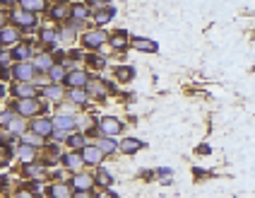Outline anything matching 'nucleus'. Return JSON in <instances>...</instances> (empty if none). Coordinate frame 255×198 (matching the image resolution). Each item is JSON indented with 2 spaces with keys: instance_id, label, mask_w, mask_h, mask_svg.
<instances>
[{
  "instance_id": "nucleus-1",
  "label": "nucleus",
  "mask_w": 255,
  "mask_h": 198,
  "mask_svg": "<svg viewBox=\"0 0 255 198\" xmlns=\"http://www.w3.org/2000/svg\"><path fill=\"white\" fill-rule=\"evenodd\" d=\"M46 109V104L36 97H29V99H17L15 102V112L20 113L22 118H34V116H41V112Z\"/></svg>"
},
{
  "instance_id": "nucleus-2",
  "label": "nucleus",
  "mask_w": 255,
  "mask_h": 198,
  "mask_svg": "<svg viewBox=\"0 0 255 198\" xmlns=\"http://www.w3.org/2000/svg\"><path fill=\"white\" fill-rule=\"evenodd\" d=\"M106 41H109V34L101 27L87 29L85 34H82V49L85 51H99V49H104Z\"/></svg>"
},
{
  "instance_id": "nucleus-3",
  "label": "nucleus",
  "mask_w": 255,
  "mask_h": 198,
  "mask_svg": "<svg viewBox=\"0 0 255 198\" xmlns=\"http://www.w3.org/2000/svg\"><path fill=\"white\" fill-rule=\"evenodd\" d=\"M96 126H99L101 136H109V138L123 133V121L116 118V116H101V118H96Z\"/></svg>"
},
{
  "instance_id": "nucleus-4",
  "label": "nucleus",
  "mask_w": 255,
  "mask_h": 198,
  "mask_svg": "<svg viewBox=\"0 0 255 198\" xmlns=\"http://www.w3.org/2000/svg\"><path fill=\"white\" fill-rule=\"evenodd\" d=\"M109 80H101V78H89L87 83V94L89 99H96V102H104L109 97Z\"/></svg>"
},
{
  "instance_id": "nucleus-5",
  "label": "nucleus",
  "mask_w": 255,
  "mask_h": 198,
  "mask_svg": "<svg viewBox=\"0 0 255 198\" xmlns=\"http://www.w3.org/2000/svg\"><path fill=\"white\" fill-rule=\"evenodd\" d=\"M10 20L15 22V27L17 29H34L36 27V15L34 12H27V10H12V15H10Z\"/></svg>"
},
{
  "instance_id": "nucleus-6",
  "label": "nucleus",
  "mask_w": 255,
  "mask_h": 198,
  "mask_svg": "<svg viewBox=\"0 0 255 198\" xmlns=\"http://www.w3.org/2000/svg\"><path fill=\"white\" fill-rule=\"evenodd\" d=\"M104 157H106V155L101 152L99 145H89V142H87L85 147H82V160H85V165H89V167H101Z\"/></svg>"
},
{
  "instance_id": "nucleus-7",
  "label": "nucleus",
  "mask_w": 255,
  "mask_h": 198,
  "mask_svg": "<svg viewBox=\"0 0 255 198\" xmlns=\"http://www.w3.org/2000/svg\"><path fill=\"white\" fill-rule=\"evenodd\" d=\"M12 75H15L20 83H31V80L36 78V68H34L31 60H22V63H15Z\"/></svg>"
},
{
  "instance_id": "nucleus-8",
  "label": "nucleus",
  "mask_w": 255,
  "mask_h": 198,
  "mask_svg": "<svg viewBox=\"0 0 255 198\" xmlns=\"http://www.w3.org/2000/svg\"><path fill=\"white\" fill-rule=\"evenodd\" d=\"M89 73L82 70V68H72V70H68V75H65V85L68 87H87L89 83Z\"/></svg>"
},
{
  "instance_id": "nucleus-9",
  "label": "nucleus",
  "mask_w": 255,
  "mask_h": 198,
  "mask_svg": "<svg viewBox=\"0 0 255 198\" xmlns=\"http://www.w3.org/2000/svg\"><path fill=\"white\" fill-rule=\"evenodd\" d=\"M31 131H34V133H39V136H44V138H48V136L53 133V118H46V116H34V118H31Z\"/></svg>"
},
{
  "instance_id": "nucleus-10",
  "label": "nucleus",
  "mask_w": 255,
  "mask_h": 198,
  "mask_svg": "<svg viewBox=\"0 0 255 198\" xmlns=\"http://www.w3.org/2000/svg\"><path fill=\"white\" fill-rule=\"evenodd\" d=\"M130 46L135 51H142V54H157L159 51V44L152 39H144V36H130Z\"/></svg>"
},
{
  "instance_id": "nucleus-11",
  "label": "nucleus",
  "mask_w": 255,
  "mask_h": 198,
  "mask_svg": "<svg viewBox=\"0 0 255 198\" xmlns=\"http://www.w3.org/2000/svg\"><path fill=\"white\" fill-rule=\"evenodd\" d=\"M53 128H60V131L72 133V131L77 128V118H75L72 113H60L58 112L56 116H53Z\"/></svg>"
},
{
  "instance_id": "nucleus-12",
  "label": "nucleus",
  "mask_w": 255,
  "mask_h": 198,
  "mask_svg": "<svg viewBox=\"0 0 255 198\" xmlns=\"http://www.w3.org/2000/svg\"><path fill=\"white\" fill-rule=\"evenodd\" d=\"M109 44H111V49H116V51H125L130 46V34L125 29H118L114 34H109Z\"/></svg>"
},
{
  "instance_id": "nucleus-13",
  "label": "nucleus",
  "mask_w": 255,
  "mask_h": 198,
  "mask_svg": "<svg viewBox=\"0 0 255 198\" xmlns=\"http://www.w3.org/2000/svg\"><path fill=\"white\" fill-rule=\"evenodd\" d=\"M12 58H15L17 63L31 60V58H34V46H31V41H20L17 46H12Z\"/></svg>"
},
{
  "instance_id": "nucleus-14",
  "label": "nucleus",
  "mask_w": 255,
  "mask_h": 198,
  "mask_svg": "<svg viewBox=\"0 0 255 198\" xmlns=\"http://www.w3.org/2000/svg\"><path fill=\"white\" fill-rule=\"evenodd\" d=\"M63 167L70 171H82L85 167V160H82V152H68V155H63Z\"/></svg>"
},
{
  "instance_id": "nucleus-15",
  "label": "nucleus",
  "mask_w": 255,
  "mask_h": 198,
  "mask_svg": "<svg viewBox=\"0 0 255 198\" xmlns=\"http://www.w3.org/2000/svg\"><path fill=\"white\" fill-rule=\"evenodd\" d=\"M92 186H94V176L92 174L75 171V176H72V189L75 191H92Z\"/></svg>"
},
{
  "instance_id": "nucleus-16",
  "label": "nucleus",
  "mask_w": 255,
  "mask_h": 198,
  "mask_svg": "<svg viewBox=\"0 0 255 198\" xmlns=\"http://www.w3.org/2000/svg\"><path fill=\"white\" fill-rule=\"evenodd\" d=\"M46 75H48V80H51V83L63 85V83H65V75H68V65H65V63H60V60H56Z\"/></svg>"
},
{
  "instance_id": "nucleus-17",
  "label": "nucleus",
  "mask_w": 255,
  "mask_h": 198,
  "mask_svg": "<svg viewBox=\"0 0 255 198\" xmlns=\"http://www.w3.org/2000/svg\"><path fill=\"white\" fill-rule=\"evenodd\" d=\"M0 44H2V46H17V44H20V29L2 27L0 29Z\"/></svg>"
},
{
  "instance_id": "nucleus-18",
  "label": "nucleus",
  "mask_w": 255,
  "mask_h": 198,
  "mask_svg": "<svg viewBox=\"0 0 255 198\" xmlns=\"http://www.w3.org/2000/svg\"><path fill=\"white\" fill-rule=\"evenodd\" d=\"M142 147H144V142L140 138H123V142L118 145V150L123 155H135V152H140Z\"/></svg>"
},
{
  "instance_id": "nucleus-19",
  "label": "nucleus",
  "mask_w": 255,
  "mask_h": 198,
  "mask_svg": "<svg viewBox=\"0 0 255 198\" xmlns=\"http://www.w3.org/2000/svg\"><path fill=\"white\" fill-rule=\"evenodd\" d=\"M31 63H34V68H36V73H48L51 70V65L56 63L51 54H39V56L31 58Z\"/></svg>"
},
{
  "instance_id": "nucleus-20",
  "label": "nucleus",
  "mask_w": 255,
  "mask_h": 198,
  "mask_svg": "<svg viewBox=\"0 0 255 198\" xmlns=\"http://www.w3.org/2000/svg\"><path fill=\"white\" fill-rule=\"evenodd\" d=\"M39 41L46 44V46H58L60 44V31H56V29H51V27H44L39 31Z\"/></svg>"
},
{
  "instance_id": "nucleus-21",
  "label": "nucleus",
  "mask_w": 255,
  "mask_h": 198,
  "mask_svg": "<svg viewBox=\"0 0 255 198\" xmlns=\"http://www.w3.org/2000/svg\"><path fill=\"white\" fill-rule=\"evenodd\" d=\"M114 15H116V10L111 7V5H109V7H104V10H96V12H94V25L104 29L109 22H111V20H114Z\"/></svg>"
},
{
  "instance_id": "nucleus-22",
  "label": "nucleus",
  "mask_w": 255,
  "mask_h": 198,
  "mask_svg": "<svg viewBox=\"0 0 255 198\" xmlns=\"http://www.w3.org/2000/svg\"><path fill=\"white\" fill-rule=\"evenodd\" d=\"M12 94L20 99H29V97H36V87H34V83H17L12 87Z\"/></svg>"
},
{
  "instance_id": "nucleus-23",
  "label": "nucleus",
  "mask_w": 255,
  "mask_h": 198,
  "mask_svg": "<svg viewBox=\"0 0 255 198\" xmlns=\"http://www.w3.org/2000/svg\"><path fill=\"white\" fill-rule=\"evenodd\" d=\"M63 97H65V89L63 85H56V83H51V85H46L44 89V99H48V102H63Z\"/></svg>"
},
{
  "instance_id": "nucleus-24",
  "label": "nucleus",
  "mask_w": 255,
  "mask_h": 198,
  "mask_svg": "<svg viewBox=\"0 0 255 198\" xmlns=\"http://www.w3.org/2000/svg\"><path fill=\"white\" fill-rule=\"evenodd\" d=\"M68 147L72 150V152H82V147L87 145V136L85 133H77V131H72L70 136H68Z\"/></svg>"
},
{
  "instance_id": "nucleus-25",
  "label": "nucleus",
  "mask_w": 255,
  "mask_h": 198,
  "mask_svg": "<svg viewBox=\"0 0 255 198\" xmlns=\"http://www.w3.org/2000/svg\"><path fill=\"white\" fill-rule=\"evenodd\" d=\"M70 17L77 20V22H85L87 17H89V7H87V2H72V5H70Z\"/></svg>"
},
{
  "instance_id": "nucleus-26",
  "label": "nucleus",
  "mask_w": 255,
  "mask_h": 198,
  "mask_svg": "<svg viewBox=\"0 0 255 198\" xmlns=\"http://www.w3.org/2000/svg\"><path fill=\"white\" fill-rule=\"evenodd\" d=\"M70 102L72 104H77V107H82L89 102V94H87V87H70Z\"/></svg>"
},
{
  "instance_id": "nucleus-27",
  "label": "nucleus",
  "mask_w": 255,
  "mask_h": 198,
  "mask_svg": "<svg viewBox=\"0 0 255 198\" xmlns=\"http://www.w3.org/2000/svg\"><path fill=\"white\" fill-rule=\"evenodd\" d=\"M48 196L51 198H72V189L68 184H51L48 186Z\"/></svg>"
},
{
  "instance_id": "nucleus-28",
  "label": "nucleus",
  "mask_w": 255,
  "mask_h": 198,
  "mask_svg": "<svg viewBox=\"0 0 255 198\" xmlns=\"http://www.w3.org/2000/svg\"><path fill=\"white\" fill-rule=\"evenodd\" d=\"M7 131H10L12 136H22V133H27V121H24L22 116H12L10 123H7Z\"/></svg>"
},
{
  "instance_id": "nucleus-29",
  "label": "nucleus",
  "mask_w": 255,
  "mask_h": 198,
  "mask_svg": "<svg viewBox=\"0 0 255 198\" xmlns=\"http://www.w3.org/2000/svg\"><path fill=\"white\" fill-rule=\"evenodd\" d=\"M48 15L53 20H70V2H56Z\"/></svg>"
},
{
  "instance_id": "nucleus-30",
  "label": "nucleus",
  "mask_w": 255,
  "mask_h": 198,
  "mask_svg": "<svg viewBox=\"0 0 255 198\" xmlns=\"http://www.w3.org/2000/svg\"><path fill=\"white\" fill-rule=\"evenodd\" d=\"M24 174H27L29 179H34V181H41V179L46 176V167H44V165H36V162H29Z\"/></svg>"
},
{
  "instance_id": "nucleus-31",
  "label": "nucleus",
  "mask_w": 255,
  "mask_h": 198,
  "mask_svg": "<svg viewBox=\"0 0 255 198\" xmlns=\"http://www.w3.org/2000/svg\"><path fill=\"white\" fill-rule=\"evenodd\" d=\"M20 7L27 12H44L46 10V0H20Z\"/></svg>"
},
{
  "instance_id": "nucleus-32",
  "label": "nucleus",
  "mask_w": 255,
  "mask_h": 198,
  "mask_svg": "<svg viewBox=\"0 0 255 198\" xmlns=\"http://www.w3.org/2000/svg\"><path fill=\"white\" fill-rule=\"evenodd\" d=\"M114 78L120 80V83H130L135 78V68H128V65H118L114 70Z\"/></svg>"
},
{
  "instance_id": "nucleus-33",
  "label": "nucleus",
  "mask_w": 255,
  "mask_h": 198,
  "mask_svg": "<svg viewBox=\"0 0 255 198\" xmlns=\"http://www.w3.org/2000/svg\"><path fill=\"white\" fill-rule=\"evenodd\" d=\"M17 157H20V160H22V162H34V160H36V147H31V145H24V142H22V145H20V147H17Z\"/></svg>"
},
{
  "instance_id": "nucleus-34",
  "label": "nucleus",
  "mask_w": 255,
  "mask_h": 198,
  "mask_svg": "<svg viewBox=\"0 0 255 198\" xmlns=\"http://www.w3.org/2000/svg\"><path fill=\"white\" fill-rule=\"evenodd\" d=\"M96 145L101 147V152H104V155H114L116 150H118V142H116L114 138H109V136H101Z\"/></svg>"
},
{
  "instance_id": "nucleus-35",
  "label": "nucleus",
  "mask_w": 255,
  "mask_h": 198,
  "mask_svg": "<svg viewBox=\"0 0 255 198\" xmlns=\"http://www.w3.org/2000/svg\"><path fill=\"white\" fill-rule=\"evenodd\" d=\"M22 142L24 145H31V147H44V136H39V133H22Z\"/></svg>"
},
{
  "instance_id": "nucleus-36",
  "label": "nucleus",
  "mask_w": 255,
  "mask_h": 198,
  "mask_svg": "<svg viewBox=\"0 0 255 198\" xmlns=\"http://www.w3.org/2000/svg\"><path fill=\"white\" fill-rule=\"evenodd\" d=\"M94 184H101V186H111V184H114V176H111V171L99 170L96 174H94Z\"/></svg>"
},
{
  "instance_id": "nucleus-37",
  "label": "nucleus",
  "mask_w": 255,
  "mask_h": 198,
  "mask_svg": "<svg viewBox=\"0 0 255 198\" xmlns=\"http://www.w3.org/2000/svg\"><path fill=\"white\" fill-rule=\"evenodd\" d=\"M75 31H77V29L72 27V25H68V27L60 31V41H63V44H70V41H75Z\"/></svg>"
},
{
  "instance_id": "nucleus-38",
  "label": "nucleus",
  "mask_w": 255,
  "mask_h": 198,
  "mask_svg": "<svg viewBox=\"0 0 255 198\" xmlns=\"http://www.w3.org/2000/svg\"><path fill=\"white\" fill-rule=\"evenodd\" d=\"M85 2H87V7L94 10V12H96V10H104V7L111 5V0H85Z\"/></svg>"
},
{
  "instance_id": "nucleus-39",
  "label": "nucleus",
  "mask_w": 255,
  "mask_h": 198,
  "mask_svg": "<svg viewBox=\"0 0 255 198\" xmlns=\"http://www.w3.org/2000/svg\"><path fill=\"white\" fill-rule=\"evenodd\" d=\"M87 63H89L92 68H96V70H104V68H106V60H104L101 56H89L87 58Z\"/></svg>"
},
{
  "instance_id": "nucleus-40",
  "label": "nucleus",
  "mask_w": 255,
  "mask_h": 198,
  "mask_svg": "<svg viewBox=\"0 0 255 198\" xmlns=\"http://www.w3.org/2000/svg\"><path fill=\"white\" fill-rule=\"evenodd\" d=\"M12 60H15V58H12L10 51H0V65H2L5 70H7V68H12Z\"/></svg>"
},
{
  "instance_id": "nucleus-41",
  "label": "nucleus",
  "mask_w": 255,
  "mask_h": 198,
  "mask_svg": "<svg viewBox=\"0 0 255 198\" xmlns=\"http://www.w3.org/2000/svg\"><path fill=\"white\" fill-rule=\"evenodd\" d=\"M68 136H70V133H68V131H60V128H53V133H51V138H53L56 142L68 141Z\"/></svg>"
},
{
  "instance_id": "nucleus-42",
  "label": "nucleus",
  "mask_w": 255,
  "mask_h": 198,
  "mask_svg": "<svg viewBox=\"0 0 255 198\" xmlns=\"http://www.w3.org/2000/svg\"><path fill=\"white\" fill-rule=\"evenodd\" d=\"M12 116H15V113H12V112H2V113H0V126H7Z\"/></svg>"
},
{
  "instance_id": "nucleus-43",
  "label": "nucleus",
  "mask_w": 255,
  "mask_h": 198,
  "mask_svg": "<svg viewBox=\"0 0 255 198\" xmlns=\"http://www.w3.org/2000/svg\"><path fill=\"white\" fill-rule=\"evenodd\" d=\"M75 107L77 104H72V102L70 104H60V113H75Z\"/></svg>"
},
{
  "instance_id": "nucleus-44",
  "label": "nucleus",
  "mask_w": 255,
  "mask_h": 198,
  "mask_svg": "<svg viewBox=\"0 0 255 198\" xmlns=\"http://www.w3.org/2000/svg\"><path fill=\"white\" fill-rule=\"evenodd\" d=\"M154 174H159L162 179H169V176H171V170H157Z\"/></svg>"
},
{
  "instance_id": "nucleus-45",
  "label": "nucleus",
  "mask_w": 255,
  "mask_h": 198,
  "mask_svg": "<svg viewBox=\"0 0 255 198\" xmlns=\"http://www.w3.org/2000/svg\"><path fill=\"white\" fill-rule=\"evenodd\" d=\"M72 198H92V196H89V191H75Z\"/></svg>"
},
{
  "instance_id": "nucleus-46",
  "label": "nucleus",
  "mask_w": 255,
  "mask_h": 198,
  "mask_svg": "<svg viewBox=\"0 0 255 198\" xmlns=\"http://www.w3.org/2000/svg\"><path fill=\"white\" fill-rule=\"evenodd\" d=\"M68 58H75V60H80V58H82V51H68Z\"/></svg>"
},
{
  "instance_id": "nucleus-47",
  "label": "nucleus",
  "mask_w": 255,
  "mask_h": 198,
  "mask_svg": "<svg viewBox=\"0 0 255 198\" xmlns=\"http://www.w3.org/2000/svg\"><path fill=\"white\" fill-rule=\"evenodd\" d=\"M15 198H36V196H34V194H29V191H20Z\"/></svg>"
},
{
  "instance_id": "nucleus-48",
  "label": "nucleus",
  "mask_w": 255,
  "mask_h": 198,
  "mask_svg": "<svg viewBox=\"0 0 255 198\" xmlns=\"http://www.w3.org/2000/svg\"><path fill=\"white\" fill-rule=\"evenodd\" d=\"M198 152H200V155H207V152H209V145H200Z\"/></svg>"
},
{
  "instance_id": "nucleus-49",
  "label": "nucleus",
  "mask_w": 255,
  "mask_h": 198,
  "mask_svg": "<svg viewBox=\"0 0 255 198\" xmlns=\"http://www.w3.org/2000/svg\"><path fill=\"white\" fill-rule=\"evenodd\" d=\"M5 27V15H2V12H0V29Z\"/></svg>"
},
{
  "instance_id": "nucleus-50",
  "label": "nucleus",
  "mask_w": 255,
  "mask_h": 198,
  "mask_svg": "<svg viewBox=\"0 0 255 198\" xmlns=\"http://www.w3.org/2000/svg\"><path fill=\"white\" fill-rule=\"evenodd\" d=\"M2 97H5V87L0 85V99H2Z\"/></svg>"
}]
</instances>
